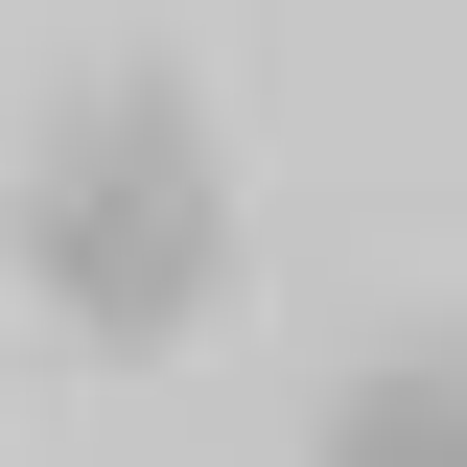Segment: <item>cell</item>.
Wrapping results in <instances>:
<instances>
[{"label":"cell","instance_id":"1","mask_svg":"<svg viewBox=\"0 0 467 467\" xmlns=\"http://www.w3.org/2000/svg\"><path fill=\"white\" fill-rule=\"evenodd\" d=\"M24 281H47V327H94V350H187L234 304V164H211V117H187L164 70H117V94L47 117V164H24Z\"/></svg>","mask_w":467,"mask_h":467},{"label":"cell","instance_id":"2","mask_svg":"<svg viewBox=\"0 0 467 467\" xmlns=\"http://www.w3.org/2000/svg\"><path fill=\"white\" fill-rule=\"evenodd\" d=\"M304 467H467V350H374Z\"/></svg>","mask_w":467,"mask_h":467}]
</instances>
